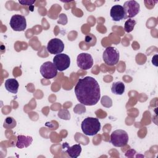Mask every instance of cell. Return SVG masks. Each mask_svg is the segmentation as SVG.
Segmentation results:
<instances>
[{
  "mask_svg": "<svg viewBox=\"0 0 158 158\" xmlns=\"http://www.w3.org/2000/svg\"><path fill=\"white\" fill-rule=\"evenodd\" d=\"M74 91L77 100L85 106H94L101 98L99 85L92 77L80 78L76 83Z\"/></svg>",
  "mask_w": 158,
  "mask_h": 158,
  "instance_id": "1",
  "label": "cell"
},
{
  "mask_svg": "<svg viewBox=\"0 0 158 158\" xmlns=\"http://www.w3.org/2000/svg\"><path fill=\"white\" fill-rule=\"evenodd\" d=\"M81 128L85 135H96L101 129V123L99 119L95 117H86L81 124Z\"/></svg>",
  "mask_w": 158,
  "mask_h": 158,
  "instance_id": "2",
  "label": "cell"
},
{
  "mask_svg": "<svg viewBox=\"0 0 158 158\" xmlns=\"http://www.w3.org/2000/svg\"><path fill=\"white\" fill-rule=\"evenodd\" d=\"M110 141L115 147H123L128 143V133L123 130H116L111 133Z\"/></svg>",
  "mask_w": 158,
  "mask_h": 158,
  "instance_id": "3",
  "label": "cell"
},
{
  "mask_svg": "<svg viewBox=\"0 0 158 158\" xmlns=\"http://www.w3.org/2000/svg\"><path fill=\"white\" fill-rule=\"evenodd\" d=\"M120 55L118 51L114 47L109 46L106 48L102 54L104 62L109 66L116 65L119 60Z\"/></svg>",
  "mask_w": 158,
  "mask_h": 158,
  "instance_id": "4",
  "label": "cell"
},
{
  "mask_svg": "<svg viewBox=\"0 0 158 158\" xmlns=\"http://www.w3.org/2000/svg\"><path fill=\"white\" fill-rule=\"evenodd\" d=\"M53 64L57 70L62 72L67 69L70 65V58L65 54H56L53 58Z\"/></svg>",
  "mask_w": 158,
  "mask_h": 158,
  "instance_id": "5",
  "label": "cell"
},
{
  "mask_svg": "<svg viewBox=\"0 0 158 158\" xmlns=\"http://www.w3.org/2000/svg\"><path fill=\"white\" fill-rule=\"evenodd\" d=\"M40 73L42 77L46 79H51L56 77L57 69L54 64L50 62H44L40 67Z\"/></svg>",
  "mask_w": 158,
  "mask_h": 158,
  "instance_id": "6",
  "label": "cell"
},
{
  "mask_svg": "<svg viewBox=\"0 0 158 158\" xmlns=\"http://www.w3.org/2000/svg\"><path fill=\"white\" fill-rule=\"evenodd\" d=\"M9 24L10 27L16 31H24L27 27V22L25 17L19 14L12 15Z\"/></svg>",
  "mask_w": 158,
  "mask_h": 158,
  "instance_id": "7",
  "label": "cell"
},
{
  "mask_svg": "<svg viewBox=\"0 0 158 158\" xmlns=\"http://www.w3.org/2000/svg\"><path fill=\"white\" fill-rule=\"evenodd\" d=\"M77 64L79 68L83 70H88L93 67V59L88 53H80L77 58Z\"/></svg>",
  "mask_w": 158,
  "mask_h": 158,
  "instance_id": "8",
  "label": "cell"
},
{
  "mask_svg": "<svg viewBox=\"0 0 158 158\" xmlns=\"http://www.w3.org/2000/svg\"><path fill=\"white\" fill-rule=\"evenodd\" d=\"M127 19H130L136 16L140 10V6L138 2L136 1H128L123 4V6Z\"/></svg>",
  "mask_w": 158,
  "mask_h": 158,
  "instance_id": "9",
  "label": "cell"
},
{
  "mask_svg": "<svg viewBox=\"0 0 158 158\" xmlns=\"http://www.w3.org/2000/svg\"><path fill=\"white\" fill-rule=\"evenodd\" d=\"M46 49L48 52L52 54H59L64 51V44L59 38H52L48 42Z\"/></svg>",
  "mask_w": 158,
  "mask_h": 158,
  "instance_id": "10",
  "label": "cell"
},
{
  "mask_svg": "<svg viewBox=\"0 0 158 158\" xmlns=\"http://www.w3.org/2000/svg\"><path fill=\"white\" fill-rule=\"evenodd\" d=\"M110 15L112 19L115 22H118L127 19L125 10L123 6L120 5L113 6L110 11Z\"/></svg>",
  "mask_w": 158,
  "mask_h": 158,
  "instance_id": "11",
  "label": "cell"
},
{
  "mask_svg": "<svg viewBox=\"0 0 158 158\" xmlns=\"http://www.w3.org/2000/svg\"><path fill=\"white\" fill-rule=\"evenodd\" d=\"M62 148H66L65 152L67 154L72 158H77L78 157L81 152V146L80 144H74L72 146H69L68 143H64L62 145Z\"/></svg>",
  "mask_w": 158,
  "mask_h": 158,
  "instance_id": "12",
  "label": "cell"
},
{
  "mask_svg": "<svg viewBox=\"0 0 158 158\" xmlns=\"http://www.w3.org/2000/svg\"><path fill=\"white\" fill-rule=\"evenodd\" d=\"M4 86L7 91L13 94H16L18 91L19 84L15 78H8L5 81Z\"/></svg>",
  "mask_w": 158,
  "mask_h": 158,
  "instance_id": "13",
  "label": "cell"
},
{
  "mask_svg": "<svg viewBox=\"0 0 158 158\" xmlns=\"http://www.w3.org/2000/svg\"><path fill=\"white\" fill-rule=\"evenodd\" d=\"M33 138L30 136L19 135L16 143V146L19 149L28 147L32 143Z\"/></svg>",
  "mask_w": 158,
  "mask_h": 158,
  "instance_id": "14",
  "label": "cell"
},
{
  "mask_svg": "<svg viewBox=\"0 0 158 158\" xmlns=\"http://www.w3.org/2000/svg\"><path fill=\"white\" fill-rule=\"evenodd\" d=\"M125 86L122 81L114 82L111 87V92L117 95H122L125 92Z\"/></svg>",
  "mask_w": 158,
  "mask_h": 158,
  "instance_id": "15",
  "label": "cell"
},
{
  "mask_svg": "<svg viewBox=\"0 0 158 158\" xmlns=\"http://www.w3.org/2000/svg\"><path fill=\"white\" fill-rule=\"evenodd\" d=\"M16 121L13 117H8L4 120L3 127L6 129H12L16 126Z\"/></svg>",
  "mask_w": 158,
  "mask_h": 158,
  "instance_id": "16",
  "label": "cell"
},
{
  "mask_svg": "<svg viewBox=\"0 0 158 158\" xmlns=\"http://www.w3.org/2000/svg\"><path fill=\"white\" fill-rule=\"evenodd\" d=\"M136 23V22L135 20L128 19L126 20L124 24V30L127 33H130L134 29V27Z\"/></svg>",
  "mask_w": 158,
  "mask_h": 158,
  "instance_id": "17",
  "label": "cell"
},
{
  "mask_svg": "<svg viewBox=\"0 0 158 158\" xmlns=\"http://www.w3.org/2000/svg\"><path fill=\"white\" fill-rule=\"evenodd\" d=\"M85 41L86 43L93 46H94L95 44L96 43V38L93 34L89 33V34L86 35V36L85 38Z\"/></svg>",
  "mask_w": 158,
  "mask_h": 158,
  "instance_id": "18",
  "label": "cell"
},
{
  "mask_svg": "<svg viewBox=\"0 0 158 158\" xmlns=\"http://www.w3.org/2000/svg\"><path fill=\"white\" fill-rule=\"evenodd\" d=\"M109 101H112L110 98H109L107 96H104L101 99V104L102 106L106 107H110L112 106L111 103H109Z\"/></svg>",
  "mask_w": 158,
  "mask_h": 158,
  "instance_id": "19",
  "label": "cell"
},
{
  "mask_svg": "<svg viewBox=\"0 0 158 158\" xmlns=\"http://www.w3.org/2000/svg\"><path fill=\"white\" fill-rule=\"evenodd\" d=\"M35 1H26V0H23V1H19V2L23 5V6H30L33 5L35 3Z\"/></svg>",
  "mask_w": 158,
  "mask_h": 158,
  "instance_id": "20",
  "label": "cell"
}]
</instances>
